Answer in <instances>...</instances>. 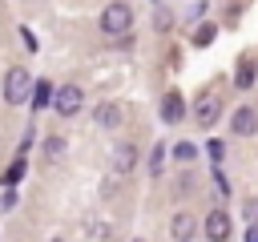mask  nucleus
Segmentation results:
<instances>
[{
	"label": "nucleus",
	"mask_w": 258,
	"mask_h": 242,
	"mask_svg": "<svg viewBox=\"0 0 258 242\" xmlns=\"http://www.w3.org/2000/svg\"><path fill=\"white\" fill-rule=\"evenodd\" d=\"M93 121H97V125H105V129H113V125H121V105H113V101H105V105H97V109H93Z\"/></svg>",
	"instance_id": "7"
},
{
	"label": "nucleus",
	"mask_w": 258,
	"mask_h": 242,
	"mask_svg": "<svg viewBox=\"0 0 258 242\" xmlns=\"http://www.w3.org/2000/svg\"><path fill=\"white\" fill-rule=\"evenodd\" d=\"M28 97H32V77L24 69H8V77H4V101L8 105H24Z\"/></svg>",
	"instance_id": "2"
},
{
	"label": "nucleus",
	"mask_w": 258,
	"mask_h": 242,
	"mask_svg": "<svg viewBox=\"0 0 258 242\" xmlns=\"http://www.w3.org/2000/svg\"><path fill=\"white\" fill-rule=\"evenodd\" d=\"M133 165H137V149H133V145H117V149H113V169H117V173H129Z\"/></svg>",
	"instance_id": "8"
},
{
	"label": "nucleus",
	"mask_w": 258,
	"mask_h": 242,
	"mask_svg": "<svg viewBox=\"0 0 258 242\" xmlns=\"http://www.w3.org/2000/svg\"><path fill=\"white\" fill-rule=\"evenodd\" d=\"M254 129H258V113H254V109H238V113H234V133L250 137Z\"/></svg>",
	"instance_id": "9"
},
{
	"label": "nucleus",
	"mask_w": 258,
	"mask_h": 242,
	"mask_svg": "<svg viewBox=\"0 0 258 242\" xmlns=\"http://www.w3.org/2000/svg\"><path fill=\"white\" fill-rule=\"evenodd\" d=\"M52 105H56V113H60V117H73V113L81 109V89H77V85L56 89V93H52Z\"/></svg>",
	"instance_id": "4"
},
{
	"label": "nucleus",
	"mask_w": 258,
	"mask_h": 242,
	"mask_svg": "<svg viewBox=\"0 0 258 242\" xmlns=\"http://www.w3.org/2000/svg\"><path fill=\"white\" fill-rule=\"evenodd\" d=\"M161 117H165L169 125H177V121L185 117V101H181V93H165V97H161Z\"/></svg>",
	"instance_id": "5"
},
{
	"label": "nucleus",
	"mask_w": 258,
	"mask_h": 242,
	"mask_svg": "<svg viewBox=\"0 0 258 242\" xmlns=\"http://www.w3.org/2000/svg\"><path fill=\"white\" fill-rule=\"evenodd\" d=\"M169 234H173L177 242L194 238V218H189V214H177V218H173V226H169Z\"/></svg>",
	"instance_id": "10"
},
{
	"label": "nucleus",
	"mask_w": 258,
	"mask_h": 242,
	"mask_svg": "<svg viewBox=\"0 0 258 242\" xmlns=\"http://www.w3.org/2000/svg\"><path fill=\"white\" fill-rule=\"evenodd\" d=\"M206 238H214V242H222V238H230V218H226L222 210H214V214L206 218Z\"/></svg>",
	"instance_id": "6"
},
{
	"label": "nucleus",
	"mask_w": 258,
	"mask_h": 242,
	"mask_svg": "<svg viewBox=\"0 0 258 242\" xmlns=\"http://www.w3.org/2000/svg\"><path fill=\"white\" fill-rule=\"evenodd\" d=\"M173 153H177V157H181V161H189V157H194V145H189V141H181V145H177V149H173Z\"/></svg>",
	"instance_id": "16"
},
{
	"label": "nucleus",
	"mask_w": 258,
	"mask_h": 242,
	"mask_svg": "<svg viewBox=\"0 0 258 242\" xmlns=\"http://www.w3.org/2000/svg\"><path fill=\"white\" fill-rule=\"evenodd\" d=\"M48 101H52V89H48L44 81H36V85H32V105H48Z\"/></svg>",
	"instance_id": "12"
},
{
	"label": "nucleus",
	"mask_w": 258,
	"mask_h": 242,
	"mask_svg": "<svg viewBox=\"0 0 258 242\" xmlns=\"http://www.w3.org/2000/svg\"><path fill=\"white\" fill-rule=\"evenodd\" d=\"M44 149H48V157H60V153H64V141H60V137H48Z\"/></svg>",
	"instance_id": "15"
},
{
	"label": "nucleus",
	"mask_w": 258,
	"mask_h": 242,
	"mask_svg": "<svg viewBox=\"0 0 258 242\" xmlns=\"http://www.w3.org/2000/svg\"><path fill=\"white\" fill-rule=\"evenodd\" d=\"M246 218H250V222H258V202H254V198L246 202Z\"/></svg>",
	"instance_id": "18"
},
{
	"label": "nucleus",
	"mask_w": 258,
	"mask_h": 242,
	"mask_svg": "<svg viewBox=\"0 0 258 242\" xmlns=\"http://www.w3.org/2000/svg\"><path fill=\"white\" fill-rule=\"evenodd\" d=\"M153 24H157V32H169V28H173V12H169V8H157V12H153Z\"/></svg>",
	"instance_id": "11"
},
{
	"label": "nucleus",
	"mask_w": 258,
	"mask_h": 242,
	"mask_svg": "<svg viewBox=\"0 0 258 242\" xmlns=\"http://www.w3.org/2000/svg\"><path fill=\"white\" fill-rule=\"evenodd\" d=\"M218 113H222V97H218V93H202V97L194 101V121H198V125H214Z\"/></svg>",
	"instance_id": "3"
},
{
	"label": "nucleus",
	"mask_w": 258,
	"mask_h": 242,
	"mask_svg": "<svg viewBox=\"0 0 258 242\" xmlns=\"http://www.w3.org/2000/svg\"><path fill=\"white\" fill-rule=\"evenodd\" d=\"M210 40H214V28H210V24H202V28L194 32V44H210Z\"/></svg>",
	"instance_id": "14"
},
{
	"label": "nucleus",
	"mask_w": 258,
	"mask_h": 242,
	"mask_svg": "<svg viewBox=\"0 0 258 242\" xmlns=\"http://www.w3.org/2000/svg\"><path fill=\"white\" fill-rule=\"evenodd\" d=\"M129 24H133L129 4H109V8L101 12V32H105V36H125Z\"/></svg>",
	"instance_id": "1"
},
{
	"label": "nucleus",
	"mask_w": 258,
	"mask_h": 242,
	"mask_svg": "<svg viewBox=\"0 0 258 242\" xmlns=\"http://www.w3.org/2000/svg\"><path fill=\"white\" fill-rule=\"evenodd\" d=\"M161 161H165V149L157 145V149H153V173H161Z\"/></svg>",
	"instance_id": "17"
},
{
	"label": "nucleus",
	"mask_w": 258,
	"mask_h": 242,
	"mask_svg": "<svg viewBox=\"0 0 258 242\" xmlns=\"http://www.w3.org/2000/svg\"><path fill=\"white\" fill-rule=\"evenodd\" d=\"M238 85H242V89H250V85H254V65H250V60H242V65H238Z\"/></svg>",
	"instance_id": "13"
}]
</instances>
